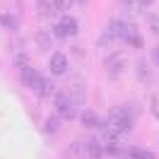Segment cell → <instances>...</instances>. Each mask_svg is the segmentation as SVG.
<instances>
[{
    "label": "cell",
    "instance_id": "cell-1",
    "mask_svg": "<svg viewBox=\"0 0 159 159\" xmlns=\"http://www.w3.org/2000/svg\"><path fill=\"white\" fill-rule=\"evenodd\" d=\"M56 116L60 120H72L77 118V104L68 94H56Z\"/></svg>",
    "mask_w": 159,
    "mask_h": 159
},
{
    "label": "cell",
    "instance_id": "cell-2",
    "mask_svg": "<svg viewBox=\"0 0 159 159\" xmlns=\"http://www.w3.org/2000/svg\"><path fill=\"white\" fill-rule=\"evenodd\" d=\"M48 68H51V72H53L56 77L65 75V72L70 70V60H68V56H65L63 51H53V53H51V60H48Z\"/></svg>",
    "mask_w": 159,
    "mask_h": 159
},
{
    "label": "cell",
    "instance_id": "cell-3",
    "mask_svg": "<svg viewBox=\"0 0 159 159\" xmlns=\"http://www.w3.org/2000/svg\"><path fill=\"white\" fill-rule=\"evenodd\" d=\"M104 68H106V72H109L111 77H116V75H120L123 70H125V56L123 53H111V56H106V60H104Z\"/></svg>",
    "mask_w": 159,
    "mask_h": 159
},
{
    "label": "cell",
    "instance_id": "cell-4",
    "mask_svg": "<svg viewBox=\"0 0 159 159\" xmlns=\"http://www.w3.org/2000/svg\"><path fill=\"white\" fill-rule=\"evenodd\" d=\"M130 29H135V27H130L128 22H123V20H111L109 24V34H111V39L113 41H125V36L130 34Z\"/></svg>",
    "mask_w": 159,
    "mask_h": 159
},
{
    "label": "cell",
    "instance_id": "cell-5",
    "mask_svg": "<svg viewBox=\"0 0 159 159\" xmlns=\"http://www.w3.org/2000/svg\"><path fill=\"white\" fill-rule=\"evenodd\" d=\"M20 77H22V84H27L29 89H36L43 75H41V72H39L36 68H31V65H22V70H20Z\"/></svg>",
    "mask_w": 159,
    "mask_h": 159
},
{
    "label": "cell",
    "instance_id": "cell-6",
    "mask_svg": "<svg viewBox=\"0 0 159 159\" xmlns=\"http://www.w3.org/2000/svg\"><path fill=\"white\" fill-rule=\"evenodd\" d=\"M58 27L65 31V36H77L80 34V22L75 17H70V15H63L58 20Z\"/></svg>",
    "mask_w": 159,
    "mask_h": 159
},
{
    "label": "cell",
    "instance_id": "cell-7",
    "mask_svg": "<svg viewBox=\"0 0 159 159\" xmlns=\"http://www.w3.org/2000/svg\"><path fill=\"white\" fill-rule=\"evenodd\" d=\"M80 123L84 125V128H101V118L97 111L92 109H84L82 113H80Z\"/></svg>",
    "mask_w": 159,
    "mask_h": 159
},
{
    "label": "cell",
    "instance_id": "cell-8",
    "mask_svg": "<svg viewBox=\"0 0 159 159\" xmlns=\"http://www.w3.org/2000/svg\"><path fill=\"white\" fill-rule=\"evenodd\" d=\"M135 77H138L142 84H149V82H152V65H149L147 60H138V65H135Z\"/></svg>",
    "mask_w": 159,
    "mask_h": 159
},
{
    "label": "cell",
    "instance_id": "cell-9",
    "mask_svg": "<svg viewBox=\"0 0 159 159\" xmlns=\"http://www.w3.org/2000/svg\"><path fill=\"white\" fill-rule=\"evenodd\" d=\"M123 154H125V159H157L152 152H147V149H142V147H128Z\"/></svg>",
    "mask_w": 159,
    "mask_h": 159
},
{
    "label": "cell",
    "instance_id": "cell-10",
    "mask_svg": "<svg viewBox=\"0 0 159 159\" xmlns=\"http://www.w3.org/2000/svg\"><path fill=\"white\" fill-rule=\"evenodd\" d=\"M87 152H89L94 159H101L106 154V145H104L101 140H89V142H87Z\"/></svg>",
    "mask_w": 159,
    "mask_h": 159
},
{
    "label": "cell",
    "instance_id": "cell-11",
    "mask_svg": "<svg viewBox=\"0 0 159 159\" xmlns=\"http://www.w3.org/2000/svg\"><path fill=\"white\" fill-rule=\"evenodd\" d=\"M36 94L39 97H48V94H53V82H51L48 77H41V82H39V87H36Z\"/></svg>",
    "mask_w": 159,
    "mask_h": 159
},
{
    "label": "cell",
    "instance_id": "cell-12",
    "mask_svg": "<svg viewBox=\"0 0 159 159\" xmlns=\"http://www.w3.org/2000/svg\"><path fill=\"white\" fill-rule=\"evenodd\" d=\"M125 43H130L133 48H142V36H140L135 29H130V34L125 36Z\"/></svg>",
    "mask_w": 159,
    "mask_h": 159
},
{
    "label": "cell",
    "instance_id": "cell-13",
    "mask_svg": "<svg viewBox=\"0 0 159 159\" xmlns=\"http://www.w3.org/2000/svg\"><path fill=\"white\" fill-rule=\"evenodd\" d=\"M36 43H39V48H41V51H48V48H51L48 34H46V31H39V34H36Z\"/></svg>",
    "mask_w": 159,
    "mask_h": 159
},
{
    "label": "cell",
    "instance_id": "cell-14",
    "mask_svg": "<svg viewBox=\"0 0 159 159\" xmlns=\"http://www.w3.org/2000/svg\"><path fill=\"white\" fill-rule=\"evenodd\" d=\"M58 128H60V118L58 116H51V118L46 120V133H56Z\"/></svg>",
    "mask_w": 159,
    "mask_h": 159
},
{
    "label": "cell",
    "instance_id": "cell-15",
    "mask_svg": "<svg viewBox=\"0 0 159 159\" xmlns=\"http://www.w3.org/2000/svg\"><path fill=\"white\" fill-rule=\"evenodd\" d=\"M51 7H53V5H51V2H46V0H39V2H36V10H39V15H43V17H46V15H51Z\"/></svg>",
    "mask_w": 159,
    "mask_h": 159
},
{
    "label": "cell",
    "instance_id": "cell-16",
    "mask_svg": "<svg viewBox=\"0 0 159 159\" xmlns=\"http://www.w3.org/2000/svg\"><path fill=\"white\" fill-rule=\"evenodd\" d=\"M70 2H72V0H53V7H56V10H60V12H65L70 7Z\"/></svg>",
    "mask_w": 159,
    "mask_h": 159
},
{
    "label": "cell",
    "instance_id": "cell-17",
    "mask_svg": "<svg viewBox=\"0 0 159 159\" xmlns=\"http://www.w3.org/2000/svg\"><path fill=\"white\" fill-rule=\"evenodd\" d=\"M149 29L154 31V34H159V17H154V15H149Z\"/></svg>",
    "mask_w": 159,
    "mask_h": 159
},
{
    "label": "cell",
    "instance_id": "cell-18",
    "mask_svg": "<svg viewBox=\"0 0 159 159\" xmlns=\"http://www.w3.org/2000/svg\"><path fill=\"white\" fill-rule=\"evenodd\" d=\"M53 36H56V39H60V41H63V39H68V36H65V31L58 27V22L53 24Z\"/></svg>",
    "mask_w": 159,
    "mask_h": 159
},
{
    "label": "cell",
    "instance_id": "cell-19",
    "mask_svg": "<svg viewBox=\"0 0 159 159\" xmlns=\"http://www.w3.org/2000/svg\"><path fill=\"white\" fill-rule=\"evenodd\" d=\"M111 41H113V39H111V34H109V31H104V34H101V39H99V46H104V48H106Z\"/></svg>",
    "mask_w": 159,
    "mask_h": 159
},
{
    "label": "cell",
    "instance_id": "cell-20",
    "mask_svg": "<svg viewBox=\"0 0 159 159\" xmlns=\"http://www.w3.org/2000/svg\"><path fill=\"white\" fill-rule=\"evenodd\" d=\"M0 24H10V29H15V20L7 17V15H2V17H0Z\"/></svg>",
    "mask_w": 159,
    "mask_h": 159
},
{
    "label": "cell",
    "instance_id": "cell-21",
    "mask_svg": "<svg viewBox=\"0 0 159 159\" xmlns=\"http://www.w3.org/2000/svg\"><path fill=\"white\" fill-rule=\"evenodd\" d=\"M154 65L159 68V46H157L154 51H152V68H154Z\"/></svg>",
    "mask_w": 159,
    "mask_h": 159
},
{
    "label": "cell",
    "instance_id": "cell-22",
    "mask_svg": "<svg viewBox=\"0 0 159 159\" xmlns=\"http://www.w3.org/2000/svg\"><path fill=\"white\" fill-rule=\"evenodd\" d=\"M152 2H154V0H138V7L147 10V7H152Z\"/></svg>",
    "mask_w": 159,
    "mask_h": 159
},
{
    "label": "cell",
    "instance_id": "cell-23",
    "mask_svg": "<svg viewBox=\"0 0 159 159\" xmlns=\"http://www.w3.org/2000/svg\"><path fill=\"white\" fill-rule=\"evenodd\" d=\"M123 2H125V0H123Z\"/></svg>",
    "mask_w": 159,
    "mask_h": 159
}]
</instances>
